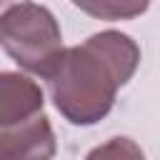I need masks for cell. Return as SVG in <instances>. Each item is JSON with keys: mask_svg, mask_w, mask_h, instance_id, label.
Here are the masks:
<instances>
[{"mask_svg": "<svg viewBox=\"0 0 160 160\" xmlns=\"http://www.w3.org/2000/svg\"><path fill=\"white\" fill-rule=\"evenodd\" d=\"M140 65L138 42L118 30L90 35L82 45L65 48L48 72L50 98L58 112L72 125H95L112 105Z\"/></svg>", "mask_w": 160, "mask_h": 160, "instance_id": "6da1fadb", "label": "cell"}, {"mask_svg": "<svg viewBox=\"0 0 160 160\" xmlns=\"http://www.w3.org/2000/svg\"><path fill=\"white\" fill-rule=\"evenodd\" d=\"M0 42L20 68L40 78H48L65 50L55 15L45 5L30 0L12 2L2 10Z\"/></svg>", "mask_w": 160, "mask_h": 160, "instance_id": "7a4b0ae2", "label": "cell"}, {"mask_svg": "<svg viewBox=\"0 0 160 160\" xmlns=\"http://www.w3.org/2000/svg\"><path fill=\"white\" fill-rule=\"evenodd\" d=\"M55 150V132L42 112L22 122L0 125V160H48Z\"/></svg>", "mask_w": 160, "mask_h": 160, "instance_id": "3957f363", "label": "cell"}, {"mask_svg": "<svg viewBox=\"0 0 160 160\" xmlns=\"http://www.w3.org/2000/svg\"><path fill=\"white\" fill-rule=\"evenodd\" d=\"M45 98L35 80L20 72L0 75V125L22 122L38 112H42Z\"/></svg>", "mask_w": 160, "mask_h": 160, "instance_id": "277c9868", "label": "cell"}, {"mask_svg": "<svg viewBox=\"0 0 160 160\" xmlns=\"http://www.w3.org/2000/svg\"><path fill=\"white\" fill-rule=\"evenodd\" d=\"M75 8L98 20H132L150 8V0H70Z\"/></svg>", "mask_w": 160, "mask_h": 160, "instance_id": "5b68a950", "label": "cell"}]
</instances>
